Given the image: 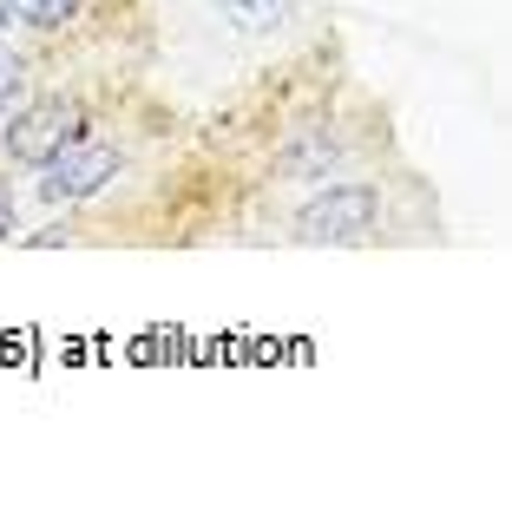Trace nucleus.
<instances>
[{
    "instance_id": "6e6552de",
    "label": "nucleus",
    "mask_w": 512,
    "mask_h": 512,
    "mask_svg": "<svg viewBox=\"0 0 512 512\" xmlns=\"http://www.w3.org/2000/svg\"><path fill=\"white\" fill-rule=\"evenodd\" d=\"M14 20H20V0H0V33L14 27Z\"/></svg>"
},
{
    "instance_id": "0eeeda50",
    "label": "nucleus",
    "mask_w": 512,
    "mask_h": 512,
    "mask_svg": "<svg viewBox=\"0 0 512 512\" xmlns=\"http://www.w3.org/2000/svg\"><path fill=\"white\" fill-rule=\"evenodd\" d=\"M20 230V211H14V191H7V178H0V243Z\"/></svg>"
},
{
    "instance_id": "7ed1b4c3",
    "label": "nucleus",
    "mask_w": 512,
    "mask_h": 512,
    "mask_svg": "<svg viewBox=\"0 0 512 512\" xmlns=\"http://www.w3.org/2000/svg\"><path fill=\"white\" fill-rule=\"evenodd\" d=\"M73 138H79V106L73 99H40V106H27V112L7 119V158L40 171L46 158H53L60 145H73Z\"/></svg>"
},
{
    "instance_id": "423d86ee",
    "label": "nucleus",
    "mask_w": 512,
    "mask_h": 512,
    "mask_svg": "<svg viewBox=\"0 0 512 512\" xmlns=\"http://www.w3.org/2000/svg\"><path fill=\"white\" fill-rule=\"evenodd\" d=\"M20 79H27V66H20V53H7V46H0V112L14 106V92H20Z\"/></svg>"
},
{
    "instance_id": "f03ea898",
    "label": "nucleus",
    "mask_w": 512,
    "mask_h": 512,
    "mask_svg": "<svg viewBox=\"0 0 512 512\" xmlns=\"http://www.w3.org/2000/svg\"><path fill=\"white\" fill-rule=\"evenodd\" d=\"M119 145H99V138H86L79 132L73 145H60L53 158H46V178H40V191L53 197V204H79V197H92V191H106L112 178H119Z\"/></svg>"
},
{
    "instance_id": "39448f33",
    "label": "nucleus",
    "mask_w": 512,
    "mask_h": 512,
    "mask_svg": "<svg viewBox=\"0 0 512 512\" xmlns=\"http://www.w3.org/2000/svg\"><path fill=\"white\" fill-rule=\"evenodd\" d=\"M66 20H79V0H33V27L40 33H60Z\"/></svg>"
},
{
    "instance_id": "f257e3e1",
    "label": "nucleus",
    "mask_w": 512,
    "mask_h": 512,
    "mask_svg": "<svg viewBox=\"0 0 512 512\" xmlns=\"http://www.w3.org/2000/svg\"><path fill=\"white\" fill-rule=\"evenodd\" d=\"M375 230V191L368 184H329L296 211V243H355Z\"/></svg>"
},
{
    "instance_id": "20e7f679",
    "label": "nucleus",
    "mask_w": 512,
    "mask_h": 512,
    "mask_svg": "<svg viewBox=\"0 0 512 512\" xmlns=\"http://www.w3.org/2000/svg\"><path fill=\"white\" fill-rule=\"evenodd\" d=\"M296 7L302 0H217V14H224V27L230 33H276V27H289L296 20Z\"/></svg>"
}]
</instances>
